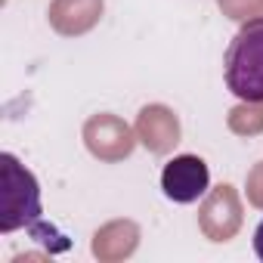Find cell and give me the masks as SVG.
<instances>
[{"label": "cell", "instance_id": "obj_1", "mask_svg": "<svg viewBox=\"0 0 263 263\" xmlns=\"http://www.w3.org/2000/svg\"><path fill=\"white\" fill-rule=\"evenodd\" d=\"M223 78L235 99L263 102V16L245 22L226 47Z\"/></svg>", "mask_w": 263, "mask_h": 263}, {"label": "cell", "instance_id": "obj_2", "mask_svg": "<svg viewBox=\"0 0 263 263\" xmlns=\"http://www.w3.org/2000/svg\"><path fill=\"white\" fill-rule=\"evenodd\" d=\"M0 171H4V217H0V232H16L22 226L34 229L37 238H47V226L41 223V186L34 174L10 152L0 155Z\"/></svg>", "mask_w": 263, "mask_h": 263}, {"label": "cell", "instance_id": "obj_3", "mask_svg": "<svg viewBox=\"0 0 263 263\" xmlns=\"http://www.w3.org/2000/svg\"><path fill=\"white\" fill-rule=\"evenodd\" d=\"M211 189V167L198 155H177L161 171V192L177 204H192Z\"/></svg>", "mask_w": 263, "mask_h": 263}, {"label": "cell", "instance_id": "obj_4", "mask_svg": "<svg viewBox=\"0 0 263 263\" xmlns=\"http://www.w3.org/2000/svg\"><path fill=\"white\" fill-rule=\"evenodd\" d=\"M254 254L263 260V220L257 223V229H254Z\"/></svg>", "mask_w": 263, "mask_h": 263}]
</instances>
